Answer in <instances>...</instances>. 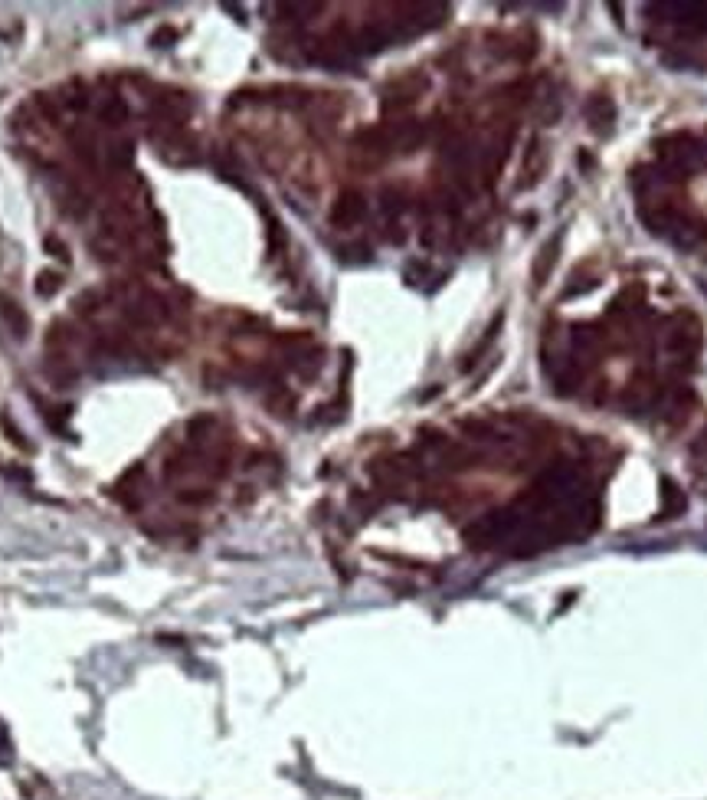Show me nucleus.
I'll return each instance as SVG.
<instances>
[{
  "instance_id": "9",
  "label": "nucleus",
  "mask_w": 707,
  "mask_h": 800,
  "mask_svg": "<svg viewBox=\"0 0 707 800\" xmlns=\"http://www.w3.org/2000/svg\"><path fill=\"white\" fill-rule=\"evenodd\" d=\"M46 247L53 249L56 260H69V253H66V247H63V243H59V239H56V237H46Z\"/></svg>"
},
{
  "instance_id": "1",
  "label": "nucleus",
  "mask_w": 707,
  "mask_h": 800,
  "mask_svg": "<svg viewBox=\"0 0 707 800\" xmlns=\"http://www.w3.org/2000/svg\"><path fill=\"white\" fill-rule=\"evenodd\" d=\"M121 315L128 318L131 325H138V328H154V325H161L171 309L164 302L158 293H148V289H131V295L121 302Z\"/></svg>"
},
{
  "instance_id": "3",
  "label": "nucleus",
  "mask_w": 707,
  "mask_h": 800,
  "mask_svg": "<svg viewBox=\"0 0 707 800\" xmlns=\"http://www.w3.org/2000/svg\"><path fill=\"white\" fill-rule=\"evenodd\" d=\"M69 145H73V154L79 158V164L98 168V145L86 129H75L73 135H69Z\"/></svg>"
},
{
  "instance_id": "5",
  "label": "nucleus",
  "mask_w": 707,
  "mask_h": 800,
  "mask_svg": "<svg viewBox=\"0 0 707 800\" xmlns=\"http://www.w3.org/2000/svg\"><path fill=\"white\" fill-rule=\"evenodd\" d=\"M98 115H102V122H105L108 129H118V125H125V122L131 119V108L121 96H108L105 102L98 106Z\"/></svg>"
},
{
  "instance_id": "8",
  "label": "nucleus",
  "mask_w": 707,
  "mask_h": 800,
  "mask_svg": "<svg viewBox=\"0 0 707 800\" xmlns=\"http://www.w3.org/2000/svg\"><path fill=\"white\" fill-rule=\"evenodd\" d=\"M59 286H63V276L53 270H43L36 276V295H56L59 293Z\"/></svg>"
},
{
  "instance_id": "6",
  "label": "nucleus",
  "mask_w": 707,
  "mask_h": 800,
  "mask_svg": "<svg viewBox=\"0 0 707 800\" xmlns=\"http://www.w3.org/2000/svg\"><path fill=\"white\" fill-rule=\"evenodd\" d=\"M105 161H108V168L125 171V168L135 161V145H131V141H112L105 148Z\"/></svg>"
},
{
  "instance_id": "2",
  "label": "nucleus",
  "mask_w": 707,
  "mask_h": 800,
  "mask_svg": "<svg viewBox=\"0 0 707 800\" xmlns=\"http://www.w3.org/2000/svg\"><path fill=\"white\" fill-rule=\"evenodd\" d=\"M0 318H4L7 328H11V335L27 338V332H30V318H27V312H23L20 305L13 302L7 293H0Z\"/></svg>"
},
{
  "instance_id": "4",
  "label": "nucleus",
  "mask_w": 707,
  "mask_h": 800,
  "mask_svg": "<svg viewBox=\"0 0 707 800\" xmlns=\"http://www.w3.org/2000/svg\"><path fill=\"white\" fill-rule=\"evenodd\" d=\"M357 216H364V197L347 191V194H341L338 207L331 210V220L334 224H354Z\"/></svg>"
},
{
  "instance_id": "7",
  "label": "nucleus",
  "mask_w": 707,
  "mask_h": 800,
  "mask_svg": "<svg viewBox=\"0 0 707 800\" xmlns=\"http://www.w3.org/2000/svg\"><path fill=\"white\" fill-rule=\"evenodd\" d=\"M66 108H75V112H82L89 106V92L82 89V82H73V86L66 89V96H59Z\"/></svg>"
}]
</instances>
